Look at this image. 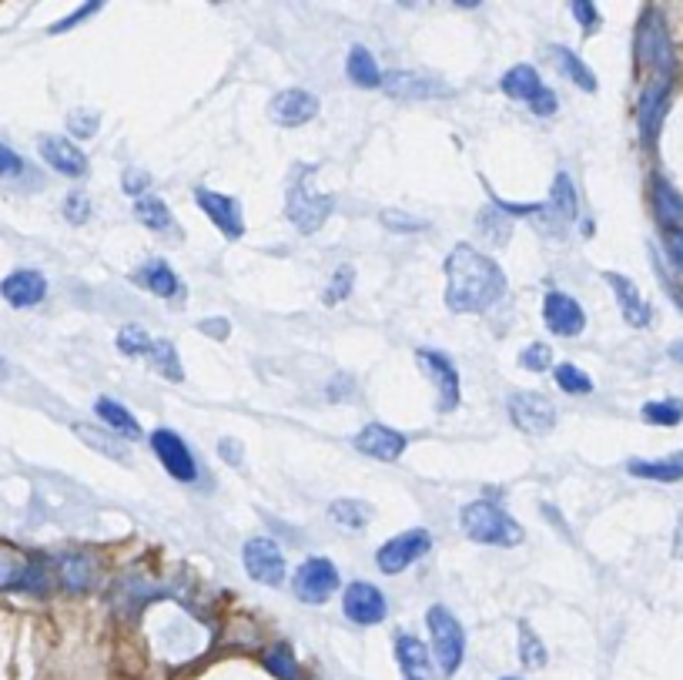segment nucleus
<instances>
[{
  "instance_id": "nucleus-1",
  "label": "nucleus",
  "mask_w": 683,
  "mask_h": 680,
  "mask_svg": "<svg viewBox=\"0 0 683 680\" xmlns=\"http://www.w3.org/2000/svg\"><path fill=\"white\" fill-rule=\"evenodd\" d=\"M506 292V275L473 245H456L446 258V305L452 312H486Z\"/></svg>"
},
{
  "instance_id": "nucleus-2",
  "label": "nucleus",
  "mask_w": 683,
  "mask_h": 680,
  "mask_svg": "<svg viewBox=\"0 0 683 680\" xmlns=\"http://www.w3.org/2000/svg\"><path fill=\"white\" fill-rule=\"evenodd\" d=\"M459 523L469 540L486 543V547H519L523 543V526L509 516L503 506H496L493 500H473L463 506Z\"/></svg>"
},
{
  "instance_id": "nucleus-3",
  "label": "nucleus",
  "mask_w": 683,
  "mask_h": 680,
  "mask_svg": "<svg viewBox=\"0 0 683 680\" xmlns=\"http://www.w3.org/2000/svg\"><path fill=\"white\" fill-rule=\"evenodd\" d=\"M312 175H315L312 165H298L292 185H288V195H285V215L302 235L319 232V228L329 222V215L335 208V195H312V188H309Z\"/></svg>"
},
{
  "instance_id": "nucleus-4",
  "label": "nucleus",
  "mask_w": 683,
  "mask_h": 680,
  "mask_svg": "<svg viewBox=\"0 0 683 680\" xmlns=\"http://www.w3.org/2000/svg\"><path fill=\"white\" fill-rule=\"evenodd\" d=\"M426 624H429V637H432V654H436V667L446 677H456L459 667H463V657H466L463 624H459L456 614H449L442 603L429 607Z\"/></svg>"
},
{
  "instance_id": "nucleus-5",
  "label": "nucleus",
  "mask_w": 683,
  "mask_h": 680,
  "mask_svg": "<svg viewBox=\"0 0 683 680\" xmlns=\"http://www.w3.org/2000/svg\"><path fill=\"white\" fill-rule=\"evenodd\" d=\"M637 61L643 67H653L660 78L673 74V44L657 11H643V21L637 27Z\"/></svg>"
},
{
  "instance_id": "nucleus-6",
  "label": "nucleus",
  "mask_w": 683,
  "mask_h": 680,
  "mask_svg": "<svg viewBox=\"0 0 683 680\" xmlns=\"http://www.w3.org/2000/svg\"><path fill=\"white\" fill-rule=\"evenodd\" d=\"M416 366L422 369L439 396V413H452L459 409V396H463V382H459V369L449 356H442L436 349H419L416 352Z\"/></svg>"
},
{
  "instance_id": "nucleus-7",
  "label": "nucleus",
  "mask_w": 683,
  "mask_h": 680,
  "mask_svg": "<svg viewBox=\"0 0 683 680\" xmlns=\"http://www.w3.org/2000/svg\"><path fill=\"white\" fill-rule=\"evenodd\" d=\"M429 550H432L429 530L426 526H416V530H406V533H399V536H392V540L382 543L379 553H375V563H379L382 573L396 577V573L409 570L419 557H426Z\"/></svg>"
},
{
  "instance_id": "nucleus-8",
  "label": "nucleus",
  "mask_w": 683,
  "mask_h": 680,
  "mask_svg": "<svg viewBox=\"0 0 683 680\" xmlns=\"http://www.w3.org/2000/svg\"><path fill=\"white\" fill-rule=\"evenodd\" d=\"M339 570H335V563L332 560H325V557H309L302 563V567L295 570V577H292V593L302 603H325L332 597L335 590H339Z\"/></svg>"
},
{
  "instance_id": "nucleus-9",
  "label": "nucleus",
  "mask_w": 683,
  "mask_h": 680,
  "mask_svg": "<svg viewBox=\"0 0 683 680\" xmlns=\"http://www.w3.org/2000/svg\"><path fill=\"white\" fill-rule=\"evenodd\" d=\"M506 409L519 433L546 436L550 429H556V406L546 396H540V392H513Z\"/></svg>"
},
{
  "instance_id": "nucleus-10",
  "label": "nucleus",
  "mask_w": 683,
  "mask_h": 680,
  "mask_svg": "<svg viewBox=\"0 0 683 680\" xmlns=\"http://www.w3.org/2000/svg\"><path fill=\"white\" fill-rule=\"evenodd\" d=\"M242 563H245V573L255 583H265V587L285 583V557H282V550H278V543L268 540V536H252V540L245 543Z\"/></svg>"
},
{
  "instance_id": "nucleus-11",
  "label": "nucleus",
  "mask_w": 683,
  "mask_h": 680,
  "mask_svg": "<svg viewBox=\"0 0 683 680\" xmlns=\"http://www.w3.org/2000/svg\"><path fill=\"white\" fill-rule=\"evenodd\" d=\"M151 449H155V456L161 459V466L168 469L171 480H178V483L198 480V463H195V456H191L188 443L178 433H171V429H155V433H151Z\"/></svg>"
},
{
  "instance_id": "nucleus-12",
  "label": "nucleus",
  "mask_w": 683,
  "mask_h": 680,
  "mask_svg": "<svg viewBox=\"0 0 683 680\" xmlns=\"http://www.w3.org/2000/svg\"><path fill=\"white\" fill-rule=\"evenodd\" d=\"M342 610H345V617H349L352 624H359V627L382 624V620H386V614H389L382 590L372 587V583H365V580H355V583H349V587H345V593H342Z\"/></svg>"
},
{
  "instance_id": "nucleus-13",
  "label": "nucleus",
  "mask_w": 683,
  "mask_h": 680,
  "mask_svg": "<svg viewBox=\"0 0 683 680\" xmlns=\"http://www.w3.org/2000/svg\"><path fill=\"white\" fill-rule=\"evenodd\" d=\"M352 446L359 449L362 456L379 459V463H396V459H402V453L409 449V439H406V433H399V429H392L386 423H369L352 436Z\"/></svg>"
},
{
  "instance_id": "nucleus-14",
  "label": "nucleus",
  "mask_w": 683,
  "mask_h": 680,
  "mask_svg": "<svg viewBox=\"0 0 683 680\" xmlns=\"http://www.w3.org/2000/svg\"><path fill=\"white\" fill-rule=\"evenodd\" d=\"M195 201L198 208L208 215V222H215V228L228 242H238L245 235V218H242V205L228 195H218V191L208 188H195Z\"/></svg>"
},
{
  "instance_id": "nucleus-15",
  "label": "nucleus",
  "mask_w": 683,
  "mask_h": 680,
  "mask_svg": "<svg viewBox=\"0 0 683 680\" xmlns=\"http://www.w3.org/2000/svg\"><path fill=\"white\" fill-rule=\"evenodd\" d=\"M667 108H670V78L650 81L647 88H643L640 104H637L640 138H643V145H647V148L657 145V134H660V124H663V114H667Z\"/></svg>"
},
{
  "instance_id": "nucleus-16",
  "label": "nucleus",
  "mask_w": 683,
  "mask_h": 680,
  "mask_svg": "<svg viewBox=\"0 0 683 680\" xmlns=\"http://www.w3.org/2000/svg\"><path fill=\"white\" fill-rule=\"evenodd\" d=\"M543 322H546V329L553 335H560V339H573V335H580L586 329V312L580 309V302L570 299L566 292L553 289V292H546V299H543Z\"/></svg>"
},
{
  "instance_id": "nucleus-17",
  "label": "nucleus",
  "mask_w": 683,
  "mask_h": 680,
  "mask_svg": "<svg viewBox=\"0 0 683 680\" xmlns=\"http://www.w3.org/2000/svg\"><path fill=\"white\" fill-rule=\"evenodd\" d=\"M37 151H41V158L57 171V175H64V178L88 175V158H84V151L74 145V141L61 138V134H44V138L37 141Z\"/></svg>"
},
{
  "instance_id": "nucleus-18",
  "label": "nucleus",
  "mask_w": 683,
  "mask_h": 680,
  "mask_svg": "<svg viewBox=\"0 0 683 680\" xmlns=\"http://www.w3.org/2000/svg\"><path fill=\"white\" fill-rule=\"evenodd\" d=\"M268 114H272L278 128H302V124H309L319 114V98L302 88H288L282 94H275Z\"/></svg>"
},
{
  "instance_id": "nucleus-19",
  "label": "nucleus",
  "mask_w": 683,
  "mask_h": 680,
  "mask_svg": "<svg viewBox=\"0 0 683 680\" xmlns=\"http://www.w3.org/2000/svg\"><path fill=\"white\" fill-rule=\"evenodd\" d=\"M0 295H4V302L14 305V309H34V305L44 302L47 279L41 272H34V268H17V272H11L4 282H0Z\"/></svg>"
},
{
  "instance_id": "nucleus-20",
  "label": "nucleus",
  "mask_w": 683,
  "mask_h": 680,
  "mask_svg": "<svg viewBox=\"0 0 683 680\" xmlns=\"http://www.w3.org/2000/svg\"><path fill=\"white\" fill-rule=\"evenodd\" d=\"M603 279L613 289V295H617V305H620L623 319H627L633 329H647V325L653 322V309H650V302L640 295L637 285H633L627 275H620V272H603Z\"/></svg>"
},
{
  "instance_id": "nucleus-21",
  "label": "nucleus",
  "mask_w": 683,
  "mask_h": 680,
  "mask_svg": "<svg viewBox=\"0 0 683 680\" xmlns=\"http://www.w3.org/2000/svg\"><path fill=\"white\" fill-rule=\"evenodd\" d=\"M382 88H386L392 98H402V101H432V98H446V94H452L449 84L422 78V74H409V71L386 74V78H382Z\"/></svg>"
},
{
  "instance_id": "nucleus-22",
  "label": "nucleus",
  "mask_w": 683,
  "mask_h": 680,
  "mask_svg": "<svg viewBox=\"0 0 683 680\" xmlns=\"http://www.w3.org/2000/svg\"><path fill=\"white\" fill-rule=\"evenodd\" d=\"M396 657L406 680H436V664H432L429 647L419 637L406 634V630L396 634Z\"/></svg>"
},
{
  "instance_id": "nucleus-23",
  "label": "nucleus",
  "mask_w": 683,
  "mask_h": 680,
  "mask_svg": "<svg viewBox=\"0 0 683 680\" xmlns=\"http://www.w3.org/2000/svg\"><path fill=\"white\" fill-rule=\"evenodd\" d=\"M134 282H138L144 292L158 295V299H178L181 295L178 275L171 272V265L165 262V258H151V262H144L138 272H134Z\"/></svg>"
},
{
  "instance_id": "nucleus-24",
  "label": "nucleus",
  "mask_w": 683,
  "mask_h": 680,
  "mask_svg": "<svg viewBox=\"0 0 683 680\" xmlns=\"http://www.w3.org/2000/svg\"><path fill=\"white\" fill-rule=\"evenodd\" d=\"M94 573H98V567H94V560L88 553H64V557L57 560V577H61V583L71 593L91 590Z\"/></svg>"
},
{
  "instance_id": "nucleus-25",
  "label": "nucleus",
  "mask_w": 683,
  "mask_h": 680,
  "mask_svg": "<svg viewBox=\"0 0 683 680\" xmlns=\"http://www.w3.org/2000/svg\"><path fill=\"white\" fill-rule=\"evenodd\" d=\"M94 416H98L101 426H108L111 433L128 436V439H141V423L134 419V413H128V409L121 406V402L101 396L98 402H94Z\"/></svg>"
},
{
  "instance_id": "nucleus-26",
  "label": "nucleus",
  "mask_w": 683,
  "mask_h": 680,
  "mask_svg": "<svg viewBox=\"0 0 683 680\" xmlns=\"http://www.w3.org/2000/svg\"><path fill=\"white\" fill-rule=\"evenodd\" d=\"M499 88H503V94H509V98H516V101H533L536 94H540L546 84L543 78L536 74V67H529V64H516V67H509V71L503 74V81H499Z\"/></svg>"
},
{
  "instance_id": "nucleus-27",
  "label": "nucleus",
  "mask_w": 683,
  "mask_h": 680,
  "mask_svg": "<svg viewBox=\"0 0 683 680\" xmlns=\"http://www.w3.org/2000/svg\"><path fill=\"white\" fill-rule=\"evenodd\" d=\"M345 74H349V81L359 84V88H382V78H386V74L379 71V64H375V57L369 54V47H362V44H352L349 57H345Z\"/></svg>"
},
{
  "instance_id": "nucleus-28",
  "label": "nucleus",
  "mask_w": 683,
  "mask_h": 680,
  "mask_svg": "<svg viewBox=\"0 0 683 680\" xmlns=\"http://www.w3.org/2000/svg\"><path fill=\"white\" fill-rule=\"evenodd\" d=\"M627 473L637 476V480L680 483L683 480V459H630Z\"/></svg>"
},
{
  "instance_id": "nucleus-29",
  "label": "nucleus",
  "mask_w": 683,
  "mask_h": 680,
  "mask_svg": "<svg viewBox=\"0 0 683 680\" xmlns=\"http://www.w3.org/2000/svg\"><path fill=\"white\" fill-rule=\"evenodd\" d=\"M553 57H556V67H560L576 88H583L586 94L596 91V74L590 71V64H586L580 54L570 51V47H553Z\"/></svg>"
},
{
  "instance_id": "nucleus-30",
  "label": "nucleus",
  "mask_w": 683,
  "mask_h": 680,
  "mask_svg": "<svg viewBox=\"0 0 683 680\" xmlns=\"http://www.w3.org/2000/svg\"><path fill=\"white\" fill-rule=\"evenodd\" d=\"M550 212L560 215L563 222H573L576 215H580V198H576V185L573 178L560 171V175L553 178V188H550Z\"/></svg>"
},
{
  "instance_id": "nucleus-31",
  "label": "nucleus",
  "mask_w": 683,
  "mask_h": 680,
  "mask_svg": "<svg viewBox=\"0 0 683 680\" xmlns=\"http://www.w3.org/2000/svg\"><path fill=\"white\" fill-rule=\"evenodd\" d=\"M134 215H138V222H141L144 228H151V232H171V228H175L171 208H168L161 198L141 195V198H138V205H134Z\"/></svg>"
},
{
  "instance_id": "nucleus-32",
  "label": "nucleus",
  "mask_w": 683,
  "mask_h": 680,
  "mask_svg": "<svg viewBox=\"0 0 683 680\" xmlns=\"http://www.w3.org/2000/svg\"><path fill=\"white\" fill-rule=\"evenodd\" d=\"M653 205H657V215H660L663 225H667V228H680L683 201H680V195L663 178H653Z\"/></svg>"
},
{
  "instance_id": "nucleus-33",
  "label": "nucleus",
  "mask_w": 683,
  "mask_h": 680,
  "mask_svg": "<svg viewBox=\"0 0 683 680\" xmlns=\"http://www.w3.org/2000/svg\"><path fill=\"white\" fill-rule=\"evenodd\" d=\"M148 362H151V366H155L165 379H171V382H181V379H185V369H181V362H178L175 342L155 339V346H151V352H148Z\"/></svg>"
},
{
  "instance_id": "nucleus-34",
  "label": "nucleus",
  "mask_w": 683,
  "mask_h": 680,
  "mask_svg": "<svg viewBox=\"0 0 683 680\" xmlns=\"http://www.w3.org/2000/svg\"><path fill=\"white\" fill-rule=\"evenodd\" d=\"M640 416H643V423H650V426H677V423H683V402L680 399L643 402Z\"/></svg>"
},
{
  "instance_id": "nucleus-35",
  "label": "nucleus",
  "mask_w": 683,
  "mask_h": 680,
  "mask_svg": "<svg viewBox=\"0 0 683 680\" xmlns=\"http://www.w3.org/2000/svg\"><path fill=\"white\" fill-rule=\"evenodd\" d=\"M329 516H332V523L345 526V530H362V526L372 520V510L359 500H335L329 506Z\"/></svg>"
},
{
  "instance_id": "nucleus-36",
  "label": "nucleus",
  "mask_w": 683,
  "mask_h": 680,
  "mask_svg": "<svg viewBox=\"0 0 683 680\" xmlns=\"http://www.w3.org/2000/svg\"><path fill=\"white\" fill-rule=\"evenodd\" d=\"M519 660H523V667H533V670H543L550 654H546L543 640L536 637V630L526 624H519Z\"/></svg>"
},
{
  "instance_id": "nucleus-37",
  "label": "nucleus",
  "mask_w": 683,
  "mask_h": 680,
  "mask_svg": "<svg viewBox=\"0 0 683 680\" xmlns=\"http://www.w3.org/2000/svg\"><path fill=\"white\" fill-rule=\"evenodd\" d=\"M151 346H155V339H151L141 325H124V329L118 332V352L128 359H148Z\"/></svg>"
},
{
  "instance_id": "nucleus-38",
  "label": "nucleus",
  "mask_w": 683,
  "mask_h": 680,
  "mask_svg": "<svg viewBox=\"0 0 683 680\" xmlns=\"http://www.w3.org/2000/svg\"><path fill=\"white\" fill-rule=\"evenodd\" d=\"M265 667H268V674H275L278 680H302V670H298L295 654L288 644H275L272 650H268Z\"/></svg>"
},
{
  "instance_id": "nucleus-39",
  "label": "nucleus",
  "mask_w": 683,
  "mask_h": 680,
  "mask_svg": "<svg viewBox=\"0 0 683 680\" xmlns=\"http://www.w3.org/2000/svg\"><path fill=\"white\" fill-rule=\"evenodd\" d=\"M556 376V386H560L566 396H586V392H593V379L586 376L583 369H576L573 362H560V366L553 369Z\"/></svg>"
},
{
  "instance_id": "nucleus-40",
  "label": "nucleus",
  "mask_w": 683,
  "mask_h": 680,
  "mask_svg": "<svg viewBox=\"0 0 683 680\" xmlns=\"http://www.w3.org/2000/svg\"><path fill=\"white\" fill-rule=\"evenodd\" d=\"M479 232H483L493 245H506L509 242V232H513V225H509V215L499 212V208H486L483 215H479Z\"/></svg>"
},
{
  "instance_id": "nucleus-41",
  "label": "nucleus",
  "mask_w": 683,
  "mask_h": 680,
  "mask_svg": "<svg viewBox=\"0 0 683 680\" xmlns=\"http://www.w3.org/2000/svg\"><path fill=\"white\" fill-rule=\"evenodd\" d=\"M519 369H526V372L553 369V349L546 346V342H529V346L519 352Z\"/></svg>"
},
{
  "instance_id": "nucleus-42",
  "label": "nucleus",
  "mask_w": 683,
  "mask_h": 680,
  "mask_svg": "<svg viewBox=\"0 0 683 680\" xmlns=\"http://www.w3.org/2000/svg\"><path fill=\"white\" fill-rule=\"evenodd\" d=\"M352 282H355V268L352 265H339L329 282V289H325V305H339L342 299H349L352 295Z\"/></svg>"
},
{
  "instance_id": "nucleus-43",
  "label": "nucleus",
  "mask_w": 683,
  "mask_h": 680,
  "mask_svg": "<svg viewBox=\"0 0 683 680\" xmlns=\"http://www.w3.org/2000/svg\"><path fill=\"white\" fill-rule=\"evenodd\" d=\"M64 218L71 225H84L91 218V201L84 191H71V195L64 198Z\"/></svg>"
},
{
  "instance_id": "nucleus-44",
  "label": "nucleus",
  "mask_w": 683,
  "mask_h": 680,
  "mask_svg": "<svg viewBox=\"0 0 683 680\" xmlns=\"http://www.w3.org/2000/svg\"><path fill=\"white\" fill-rule=\"evenodd\" d=\"M98 124H101V114H98V111H84V108H78V111L67 114V128L78 134V138H91V134L98 131Z\"/></svg>"
},
{
  "instance_id": "nucleus-45",
  "label": "nucleus",
  "mask_w": 683,
  "mask_h": 680,
  "mask_svg": "<svg viewBox=\"0 0 683 680\" xmlns=\"http://www.w3.org/2000/svg\"><path fill=\"white\" fill-rule=\"evenodd\" d=\"M24 171H27L24 158L17 155L11 145H4V141H0V178H21Z\"/></svg>"
},
{
  "instance_id": "nucleus-46",
  "label": "nucleus",
  "mask_w": 683,
  "mask_h": 680,
  "mask_svg": "<svg viewBox=\"0 0 683 680\" xmlns=\"http://www.w3.org/2000/svg\"><path fill=\"white\" fill-rule=\"evenodd\" d=\"M570 11H573L576 24H580L583 31H593V27H600V11H596V4H590V0H573Z\"/></svg>"
},
{
  "instance_id": "nucleus-47",
  "label": "nucleus",
  "mask_w": 683,
  "mask_h": 680,
  "mask_svg": "<svg viewBox=\"0 0 683 680\" xmlns=\"http://www.w3.org/2000/svg\"><path fill=\"white\" fill-rule=\"evenodd\" d=\"M556 108H560V98H556V91H550V88H543L533 101H529V111L540 114V118H550V114H556Z\"/></svg>"
},
{
  "instance_id": "nucleus-48",
  "label": "nucleus",
  "mask_w": 683,
  "mask_h": 680,
  "mask_svg": "<svg viewBox=\"0 0 683 680\" xmlns=\"http://www.w3.org/2000/svg\"><path fill=\"white\" fill-rule=\"evenodd\" d=\"M663 245H667L670 262L683 272V228H667V235H663Z\"/></svg>"
},
{
  "instance_id": "nucleus-49",
  "label": "nucleus",
  "mask_w": 683,
  "mask_h": 680,
  "mask_svg": "<svg viewBox=\"0 0 683 680\" xmlns=\"http://www.w3.org/2000/svg\"><path fill=\"white\" fill-rule=\"evenodd\" d=\"M81 436L88 439L91 446H98L101 453H108V456H114V459H124V446L118 443V439H108V436H94L91 429H81Z\"/></svg>"
},
{
  "instance_id": "nucleus-50",
  "label": "nucleus",
  "mask_w": 683,
  "mask_h": 680,
  "mask_svg": "<svg viewBox=\"0 0 683 680\" xmlns=\"http://www.w3.org/2000/svg\"><path fill=\"white\" fill-rule=\"evenodd\" d=\"M218 456L225 459L228 466H242V459H245V449H242V443H238V439H232V436H225L218 443Z\"/></svg>"
},
{
  "instance_id": "nucleus-51",
  "label": "nucleus",
  "mask_w": 683,
  "mask_h": 680,
  "mask_svg": "<svg viewBox=\"0 0 683 680\" xmlns=\"http://www.w3.org/2000/svg\"><path fill=\"white\" fill-rule=\"evenodd\" d=\"M101 11V4H84L78 14H71V17H64L61 24H54L51 27V34H64V31H71V27H78L84 17H91V14H98Z\"/></svg>"
},
{
  "instance_id": "nucleus-52",
  "label": "nucleus",
  "mask_w": 683,
  "mask_h": 680,
  "mask_svg": "<svg viewBox=\"0 0 683 680\" xmlns=\"http://www.w3.org/2000/svg\"><path fill=\"white\" fill-rule=\"evenodd\" d=\"M382 225L386 228H396V232H416V228H422V222L419 218H406V215H392V212H386L382 215Z\"/></svg>"
},
{
  "instance_id": "nucleus-53",
  "label": "nucleus",
  "mask_w": 683,
  "mask_h": 680,
  "mask_svg": "<svg viewBox=\"0 0 683 680\" xmlns=\"http://www.w3.org/2000/svg\"><path fill=\"white\" fill-rule=\"evenodd\" d=\"M151 185V178L144 175V171H124V181H121V188L128 191V195H141L144 188Z\"/></svg>"
},
{
  "instance_id": "nucleus-54",
  "label": "nucleus",
  "mask_w": 683,
  "mask_h": 680,
  "mask_svg": "<svg viewBox=\"0 0 683 680\" xmlns=\"http://www.w3.org/2000/svg\"><path fill=\"white\" fill-rule=\"evenodd\" d=\"M198 329H201V332H208V335H215V339H225V335H228V322H225V319H215V322H201Z\"/></svg>"
},
{
  "instance_id": "nucleus-55",
  "label": "nucleus",
  "mask_w": 683,
  "mask_h": 680,
  "mask_svg": "<svg viewBox=\"0 0 683 680\" xmlns=\"http://www.w3.org/2000/svg\"><path fill=\"white\" fill-rule=\"evenodd\" d=\"M673 557L683 560V516H680V523H677V533H673Z\"/></svg>"
},
{
  "instance_id": "nucleus-56",
  "label": "nucleus",
  "mask_w": 683,
  "mask_h": 680,
  "mask_svg": "<svg viewBox=\"0 0 683 680\" xmlns=\"http://www.w3.org/2000/svg\"><path fill=\"white\" fill-rule=\"evenodd\" d=\"M670 359L683 362V339H680V342H673V346H670Z\"/></svg>"
},
{
  "instance_id": "nucleus-57",
  "label": "nucleus",
  "mask_w": 683,
  "mask_h": 680,
  "mask_svg": "<svg viewBox=\"0 0 683 680\" xmlns=\"http://www.w3.org/2000/svg\"><path fill=\"white\" fill-rule=\"evenodd\" d=\"M7 376V366H4V359H0V379H4Z\"/></svg>"
},
{
  "instance_id": "nucleus-58",
  "label": "nucleus",
  "mask_w": 683,
  "mask_h": 680,
  "mask_svg": "<svg viewBox=\"0 0 683 680\" xmlns=\"http://www.w3.org/2000/svg\"><path fill=\"white\" fill-rule=\"evenodd\" d=\"M499 680H519V677H499Z\"/></svg>"
}]
</instances>
